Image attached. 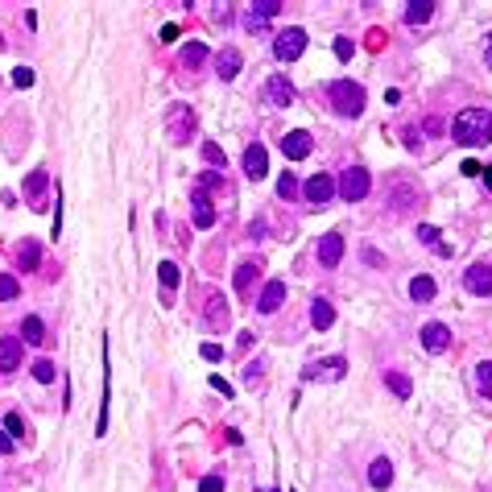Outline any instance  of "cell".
Wrapping results in <instances>:
<instances>
[{"label":"cell","mask_w":492,"mask_h":492,"mask_svg":"<svg viewBox=\"0 0 492 492\" xmlns=\"http://www.w3.org/2000/svg\"><path fill=\"white\" fill-rule=\"evenodd\" d=\"M451 136H455L459 145H472V149L489 145L492 141V112L489 108H463V112L455 116V125H451Z\"/></svg>","instance_id":"obj_1"},{"label":"cell","mask_w":492,"mask_h":492,"mask_svg":"<svg viewBox=\"0 0 492 492\" xmlns=\"http://www.w3.org/2000/svg\"><path fill=\"white\" fill-rule=\"evenodd\" d=\"M327 95H331V108L339 112V116H360L364 112V104H368V95H364V87H360L356 79H335L331 87H327Z\"/></svg>","instance_id":"obj_2"},{"label":"cell","mask_w":492,"mask_h":492,"mask_svg":"<svg viewBox=\"0 0 492 492\" xmlns=\"http://www.w3.org/2000/svg\"><path fill=\"white\" fill-rule=\"evenodd\" d=\"M195 129H199L195 108H186V104H170V108H166V136H170L174 145L195 141Z\"/></svg>","instance_id":"obj_3"},{"label":"cell","mask_w":492,"mask_h":492,"mask_svg":"<svg viewBox=\"0 0 492 492\" xmlns=\"http://www.w3.org/2000/svg\"><path fill=\"white\" fill-rule=\"evenodd\" d=\"M368 186H372V178H368V170H364V166L344 170V174H339V182H335V190H339L348 203H360V199L368 195Z\"/></svg>","instance_id":"obj_4"},{"label":"cell","mask_w":492,"mask_h":492,"mask_svg":"<svg viewBox=\"0 0 492 492\" xmlns=\"http://www.w3.org/2000/svg\"><path fill=\"white\" fill-rule=\"evenodd\" d=\"M418 339H422V348H426L430 356H443L451 348V327L447 323H426V327L418 331Z\"/></svg>","instance_id":"obj_5"},{"label":"cell","mask_w":492,"mask_h":492,"mask_svg":"<svg viewBox=\"0 0 492 492\" xmlns=\"http://www.w3.org/2000/svg\"><path fill=\"white\" fill-rule=\"evenodd\" d=\"M265 99H269V108H294V83H290V75H269Z\"/></svg>","instance_id":"obj_6"},{"label":"cell","mask_w":492,"mask_h":492,"mask_svg":"<svg viewBox=\"0 0 492 492\" xmlns=\"http://www.w3.org/2000/svg\"><path fill=\"white\" fill-rule=\"evenodd\" d=\"M302 50H307V34H302V29H281L277 42H273V54H277L281 62H294Z\"/></svg>","instance_id":"obj_7"},{"label":"cell","mask_w":492,"mask_h":492,"mask_svg":"<svg viewBox=\"0 0 492 492\" xmlns=\"http://www.w3.org/2000/svg\"><path fill=\"white\" fill-rule=\"evenodd\" d=\"M277 13H281V0H257V4H248V17H244L248 34H261Z\"/></svg>","instance_id":"obj_8"},{"label":"cell","mask_w":492,"mask_h":492,"mask_svg":"<svg viewBox=\"0 0 492 492\" xmlns=\"http://www.w3.org/2000/svg\"><path fill=\"white\" fill-rule=\"evenodd\" d=\"M463 290L468 294H480V298H492V265L463 269Z\"/></svg>","instance_id":"obj_9"},{"label":"cell","mask_w":492,"mask_h":492,"mask_svg":"<svg viewBox=\"0 0 492 492\" xmlns=\"http://www.w3.org/2000/svg\"><path fill=\"white\" fill-rule=\"evenodd\" d=\"M244 174H248V178H265L269 174L265 145H248V149H244Z\"/></svg>","instance_id":"obj_10"},{"label":"cell","mask_w":492,"mask_h":492,"mask_svg":"<svg viewBox=\"0 0 492 492\" xmlns=\"http://www.w3.org/2000/svg\"><path fill=\"white\" fill-rule=\"evenodd\" d=\"M17 368H21V339L4 335V339H0V377H8V372H17Z\"/></svg>","instance_id":"obj_11"},{"label":"cell","mask_w":492,"mask_h":492,"mask_svg":"<svg viewBox=\"0 0 492 492\" xmlns=\"http://www.w3.org/2000/svg\"><path fill=\"white\" fill-rule=\"evenodd\" d=\"M339 257H344V236H335V232H327L323 240H318V261L327 269L339 265Z\"/></svg>","instance_id":"obj_12"},{"label":"cell","mask_w":492,"mask_h":492,"mask_svg":"<svg viewBox=\"0 0 492 492\" xmlns=\"http://www.w3.org/2000/svg\"><path fill=\"white\" fill-rule=\"evenodd\" d=\"M281 302H286V281H277V277H273V281H265V290H261L257 311H261V314H273Z\"/></svg>","instance_id":"obj_13"},{"label":"cell","mask_w":492,"mask_h":492,"mask_svg":"<svg viewBox=\"0 0 492 492\" xmlns=\"http://www.w3.org/2000/svg\"><path fill=\"white\" fill-rule=\"evenodd\" d=\"M302 195H307L311 203H327V199L335 195V178H331V174H314V178L302 186Z\"/></svg>","instance_id":"obj_14"},{"label":"cell","mask_w":492,"mask_h":492,"mask_svg":"<svg viewBox=\"0 0 492 492\" xmlns=\"http://www.w3.org/2000/svg\"><path fill=\"white\" fill-rule=\"evenodd\" d=\"M240 66H244L240 50H232V45H227V50H220V54H216V75H220V79H227V83L236 79V71H240Z\"/></svg>","instance_id":"obj_15"},{"label":"cell","mask_w":492,"mask_h":492,"mask_svg":"<svg viewBox=\"0 0 492 492\" xmlns=\"http://www.w3.org/2000/svg\"><path fill=\"white\" fill-rule=\"evenodd\" d=\"M344 372H348V360L335 356V360H323V364H311V368H307V381H318V377H331V381H339Z\"/></svg>","instance_id":"obj_16"},{"label":"cell","mask_w":492,"mask_h":492,"mask_svg":"<svg viewBox=\"0 0 492 492\" xmlns=\"http://www.w3.org/2000/svg\"><path fill=\"white\" fill-rule=\"evenodd\" d=\"M203 323H207V327H216V331H220V327H227V298H224V294H211V298H207Z\"/></svg>","instance_id":"obj_17"},{"label":"cell","mask_w":492,"mask_h":492,"mask_svg":"<svg viewBox=\"0 0 492 492\" xmlns=\"http://www.w3.org/2000/svg\"><path fill=\"white\" fill-rule=\"evenodd\" d=\"M368 484L377 492H385L389 484H393V463L389 459H372V468H368Z\"/></svg>","instance_id":"obj_18"},{"label":"cell","mask_w":492,"mask_h":492,"mask_svg":"<svg viewBox=\"0 0 492 492\" xmlns=\"http://www.w3.org/2000/svg\"><path fill=\"white\" fill-rule=\"evenodd\" d=\"M190 220H195V227H211L216 224V207H211V199L199 190L195 195V211H190Z\"/></svg>","instance_id":"obj_19"},{"label":"cell","mask_w":492,"mask_h":492,"mask_svg":"<svg viewBox=\"0 0 492 492\" xmlns=\"http://www.w3.org/2000/svg\"><path fill=\"white\" fill-rule=\"evenodd\" d=\"M311 323L318 327V331H327V327L335 323V307H331L327 298H314L311 302Z\"/></svg>","instance_id":"obj_20"},{"label":"cell","mask_w":492,"mask_h":492,"mask_svg":"<svg viewBox=\"0 0 492 492\" xmlns=\"http://www.w3.org/2000/svg\"><path fill=\"white\" fill-rule=\"evenodd\" d=\"M38 265H42V248H38L34 240H25L21 253H17V269H21V273H34Z\"/></svg>","instance_id":"obj_21"},{"label":"cell","mask_w":492,"mask_h":492,"mask_svg":"<svg viewBox=\"0 0 492 492\" xmlns=\"http://www.w3.org/2000/svg\"><path fill=\"white\" fill-rule=\"evenodd\" d=\"M430 17H435V4H430V0H409V4H405V21H409V25H426Z\"/></svg>","instance_id":"obj_22"},{"label":"cell","mask_w":492,"mask_h":492,"mask_svg":"<svg viewBox=\"0 0 492 492\" xmlns=\"http://www.w3.org/2000/svg\"><path fill=\"white\" fill-rule=\"evenodd\" d=\"M281 149H286V157H307L311 153V133H286Z\"/></svg>","instance_id":"obj_23"},{"label":"cell","mask_w":492,"mask_h":492,"mask_svg":"<svg viewBox=\"0 0 492 492\" xmlns=\"http://www.w3.org/2000/svg\"><path fill=\"white\" fill-rule=\"evenodd\" d=\"M435 290H439V286H435V277H426V273L409 281V298H414V302H430V298H435Z\"/></svg>","instance_id":"obj_24"},{"label":"cell","mask_w":492,"mask_h":492,"mask_svg":"<svg viewBox=\"0 0 492 492\" xmlns=\"http://www.w3.org/2000/svg\"><path fill=\"white\" fill-rule=\"evenodd\" d=\"M157 281H162V298L170 302V294H174V286H178V265L162 261V265H157Z\"/></svg>","instance_id":"obj_25"},{"label":"cell","mask_w":492,"mask_h":492,"mask_svg":"<svg viewBox=\"0 0 492 492\" xmlns=\"http://www.w3.org/2000/svg\"><path fill=\"white\" fill-rule=\"evenodd\" d=\"M21 339H25V344H45V323L38 314H29V318L21 323Z\"/></svg>","instance_id":"obj_26"},{"label":"cell","mask_w":492,"mask_h":492,"mask_svg":"<svg viewBox=\"0 0 492 492\" xmlns=\"http://www.w3.org/2000/svg\"><path fill=\"white\" fill-rule=\"evenodd\" d=\"M418 240H422V244H430V248H439L443 257H451V248L443 244V232H439L435 224H418Z\"/></svg>","instance_id":"obj_27"},{"label":"cell","mask_w":492,"mask_h":492,"mask_svg":"<svg viewBox=\"0 0 492 492\" xmlns=\"http://www.w3.org/2000/svg\"><path fill=\"white\" fill-rule=\"evenodd\" d=\"M385 385H389V389H393L398 398H409V393H414L409 377H405V372H398V368H389V372H385Z\"/></svg>","instance_id":"obj_28"},{"label":"cell","mask_w":492,"mask_h":492,"mask_svg":"<svg viewBox=\"0 0 492 492\" xmlns=\"http://www.w3.org/2000/svg\"><path fill=\"white\" fill-rule=\"evenodd\" d=\"M418 199V190L409 186V182H402V190L393 186V195H389V207H398V211H409V203Z\"/></svg>","instance_id":"obj_29"},{"label":"cell","mask_w":492,"mask_h":492,"mask_svg":"<svg viewBox=\"0 0 492 492\" xmlns=\"http://www.w3.org/2000/svg\"><path fill=\"white\" fill-rule=\"evenodd\" d=\"M207 54H211V50H207L203 42H186V50H182V62H186V66H203V62H207Z\"/></svg>","instance_id":"obj_30"},{"label":"cell","mask_w":492,"mask_h":492,"mask_svg":"<svg viewBox=\"0 0 492 492\" xmlns=\"http://www.w3.org/2000/svg\"><path fill=\"white\" fill-rule=\"evenodd\" d=\"M257 273H261V269L253 265V261H248V265H240V269H236V290L244 294V290H248V286L257 281Z\"/></svg>","instance_id":"obj_31"},{"label":"cell","mask_w":492,"mask_h":492,"mask_svg":"<svg viewBox=\"0 0 492 492\" xmlns=\"http://www.w3.org/2000/svg\"><path fill=\"white\" fill-rule=\"evenodd\" d=\"M45 170H34V174H25V195H29V199H38V195H42L45 190Z\"/></svg>","instance_id":"obj_32"},{"label":"cell","mask_w":492,"mask_h":492,"mask_svg":"<svg viewBox=\"0 0 492 492\" xmlns=\"http://www.w3.org/2000/svg\"><path fill=\"white\" fill-rule=\"evenodd\" d=\"M21 294V286H17V277L13 273H0V302H13Z\"/></svg>","instance_id":"obj_33"},{"label":"cell","mask_w":492,"mask_h":492,"mask_svg":"<svg viewBox=\"0 0 492 492\" xmlns=\"http://www.w3.org/2000/svg\"><path fill=\"white\" fill-rule=\"evenodd\" d=\"M277 195H281V199H298V178H294V174H281V178H277Z\"/></svg>","instance_id":"obj_34"},{"label":"cell","mask_w":492,"mask_h":492,"mask_svg":"<svg viewBox=\"0 0 492 492\" xmlns=\"http://www.w3.org/2000/svg\"><path fill=\"white\" fill-rule=\"evenodd\" d=\"M352 54H356L352 38H335V58H339V62H352Z\"/></svg>","instance_id":"obj_35"},{"label":"cell","mask_w":492,"mask_h":492,"mask_svg":"<svg viewBox=\"0 0 492 492\" xmlns=\"http://www.w3.org/2000/svg\"><path fill=\"white\" fill-rule=\"evenodd\" d=\"M203 157H207L211 166H224V149H220L216 141H203Z\"/></svg>","instance_id":"obj_36"},{"label":"cell","mask_w":492,"mask_h":492,"mask_svg":"<svg viewBox=\"0 0 492 492\" xmlns=\"http://www.w3.org/2000/svg\"><path fill=\"white\" fill-rule=\"evenodd\" d=\"M476 381H480V389H484V393H492V360H484V364L476 368Z\"/></svg>","instance_id":"obj_37"},{"label":"cell","mask_w":492,"mask_h":492,"mask_svg":"<svg viewBox=\"0 0 492 492\" xmlns=\"http://www.w3.org/2000/svg\"><path fill=\"white\" fill-rule=\"evenodd\" d=\"M34 377H38L42 385H50V381H54V364H50V360H38V364H34Z\"/></svg>","instance_id":"obj_38"},{"label":"cell","mask_w":492,"mask_h":492,"mask_svg":"<svg viewBox=\"0 0 492 492\" xmlns=\"http://www.w3.org/2000/svg\"><path fill=\"white\" fill-rule=\"evenodd\" d=\"M13 83H17V87H34V71H29V66H17V71H13Z\"/></svg>","instance_id":"obj_39"},{"label":"cell","mask_w":492,"mask_h":492,"mask_svg":"<svg viewBox=\"0 0 492 492\" xmlns=\"http://www.w3.org/2000/svg\"><path fill=\"white\" fill-rule=\"evenodd\" d=\"M199 492H224V480L220 476H203L199 480Z\"/></svg>","instance_id":"obj_40"},{"label":"cell","mask_w":492,"mask_h":492,"mask_svg":"<svg viewBox=\"0 0 492 492\" xmlns=\"http://www.w3.org/2000/svg\"><path fill=\"white\" fill-rule=\"evenodd\" d=\"M4 430H8V435H25V422H21L17 414H8V418H4Z\"/></svg>","instance_id":"obj_41"},{"label":"cell","mask_w":492,"mask_h":492,"mask_svg":"<svg viewBox=\"0 0 492 492\" xmlns=\"http://www.w3.org/2000/svg\"><path fill=\"white\" fill-rule=\"evenodd\" d=\"M203 360H211V364L224 360V348H220V344H203Z\"/></svg>","instance_id":"obj_42"},{"label":"cell","mask_w":492,"mask_h":492,"mask_svg":"<svg viewBox=\"0 0 492 492\" xmlns=\"http://www.w3.org/2000/svg\"><path fill=\"white\" fill-rule=\"evenodd\" d=\"M13 447H17V443H13V435L0 426V455H13Z\"/></svg>","instance_id":"obj_43"},{"label":"cell","mask_w":492,"mask_h":492,"mask_svg":"<svg viewBox=\"0 0 492 492\" xmlns=\"http://www.w3.org/2000/svg\"><path fill=\"white\" fill-rule=\"evenodd\" d=\"M405 145L418 153V149H422V133H418V129H405Z\"/></svg>","instance_id":"obj_44"},{"label":"cell","mask_w":492,"mask_h":492,"mask_svg":"<svg viewBox=\"0 0 492 492\" xmlns=\"http://www.w3.org/2000/svg\"><path fill=\"white\" fill-rule=\"evenodd\" d=\"M216 186H220V174H203V195H207V190H216Z\"/></svg>","instance_id":"obj_45"},{"label":"cell","mask_w":492,"mask_h":492,"mask_svg":"<svg viewBox=\"0 0 492 492\" xmlns=\"http://www.w3.org/2000/svg\"><path fill=\"white\" fill-rule=\"evenodd\" d=\"M211 385H216V389H220V393H227V398H232V385H227L224 377H211Z\"/></svg>","instance_id":"obj_46"},{"label":"cell","mask_w":492,"mask_h":492,"mask_svg":"<svg viewBox=\"0 0 492 492\" xmlns=\"http://www.w3.org/2000/svg\"><path fill=\"white\" fill-rule=\"evenodd\" d=\"M484 62H489V66H492V42H489V50H484Z\"/></svg>","instance_id":"obj_47"},{"label":"cell","mask_w":492,"mask_h":492,"mask_svg":"<svg viewBox=\"0 0 492 492\" xmlns=\"http://www.w3.org/2000/svg\"><path fill=\"white\" fill-rule=\"evenodd\" d=\"M480 174H484V182H489V186H492V170H480Z\"/></svg>","instance_id":"obj_48"}]
</instances>
